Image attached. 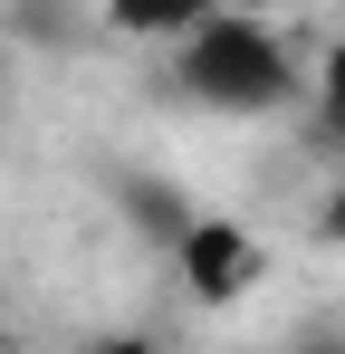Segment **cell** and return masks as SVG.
<instances>
[{
  "label": "cell",
  "mask_w": 345,
  "mask_h": 354,
  "mask_svg": "<svg viewBox=\"0 0 345 354\" xmlns=\"http://www.w3.org/2000/svg\"><path fill=\"white\" fill-rule=\"evenodd\" d=\"M317 115H326V134L345 144V39L317 58Z\"/></svg>",
  "instance_id": "5"
},
{
  "label": "cell",
  "mask_w": 345,
  "mask_h": 354,
  "mask_svg": "<svg viewBox=\"0 0 345 354\" xmlns=\"http://www.w3.org/2000/svg\"><path fill=\"white\" fill-rule=\"evenodd\" d=\"M172 268H182V288L202 297V306H230V297L259 278V239L240 230V221H211V211H202V221L182 230V249H172Z\"/></svg>",
  "instance_id": "2"
},
{
  "label": "cell",
  "mask_w": 345,
  "mask_h": 354,
  "mask_svg": "<svg viewBox=\"0 0 345 354\" xmlns=\"http://www.w3.org/2000/svg\"><path fill=\"white\" fill-rule=\"evenodd\" d=\"M326 239H336V249H345V182H336V192H326Z\"/></svg>",
  "instance_id": "6"
},
{
  "label": "cell",
  "mask_w": 345,
  "mask_h": 354,
  "mask_svg": "<svg viewBox=\"0 0 345 354\" xmlns=\"http://www.w3.org/2000/svg\"><path fill=\"white\" fill-rule=\"evenodd\" d=\"M106 19L125 39H192L221 19V0H106Z\"/></svg>",
  "instance_id": "3"
},
{
  "label": "cell",
  "mask_w": 345,
  "mask_h": 354,
  "mask_svg": "<svg viewBox=\"0 0 345 354\" xmlns=\"http://www.w3.org/2000/svg\"><path fill=\"white\" fill-rule=\"evenodd\" d=\"M106 354H163V345H144V335H106Z\"/></svg>",
  "instance_id": "7"
},
{
  "label": "cell",
  "mask_w": 345,
  "mask_h": 354,
  "mask_svg": "<svg viewBox=\"0 0 345 354\" xmlns=\"http://www.w3.org/2000/svg\"><path fill=\"white\" fill-rule=\"evenodd\" d=\"M125 211H134V230L144 239H163V249H182V230L202 221L182 192H163V182H125Z\"/></svg>",
  "instance_id": "4"
},
{
  "label": "cell",
  "mask_w": 345,
  "mask_h": 354,
  "mask_svg": "<svg viewBox=\"0 0 345 354\" xmlns=\"http://www.w3.org/2000/svg\"><path fill=\"white\" fill-rule=\"evenodd\" d=\"M182 96H202V106H221V115H269V106H288V96H297L288 39L221 10L211 29L182 39Z\"/></svg>",
  "instance_id": "1"
}]
</instances>
